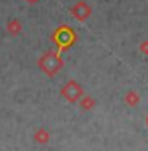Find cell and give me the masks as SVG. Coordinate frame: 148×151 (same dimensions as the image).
<instances>
[{"label": "cell", "mask_w": 148, "mask_h": 151, "mask_svg": "<svg viewBox=\"0 0 148 151\" xmlns=\"http://www.w3.org/2000/svg\"><path fill=\"white\" fill-rule=\"evenodd\" d=\"M73 13H74V16H76V17H79V19H82V21H84L85 17H88L90 8L87 6V5H85L84 2H79V3L73 8Z\"/></svg>", "instance_id": "cell-1"}, {"label": "cell", "mask_w": 148, "mask_h": 151, "mask_svg": "<svg viewBox=\"0 0 148 151\" xmlns=\"http://www.w3.org/2000/svg\"><path fill=\"white\" fill-rule=\"evenodd\" d=\"M8 28H9V32H17L19 30V24L17 22H9Z\"/></svg>", "instance_id": "cell-2"}, {"label": "cell", "mask_w": 148, "mask_h": 151, "mask_svg": "<svg viewBox=\"0 0 148 151\" xmlns=\"http://www.w3.org/2000/svg\"><path fill=\"white\" fill-rule=\"evenodd\" d=\"M28 2H30V3H33V2H35V0H28Z\"/></svg>", "instance_id": "cell-3"}]
</instances>
